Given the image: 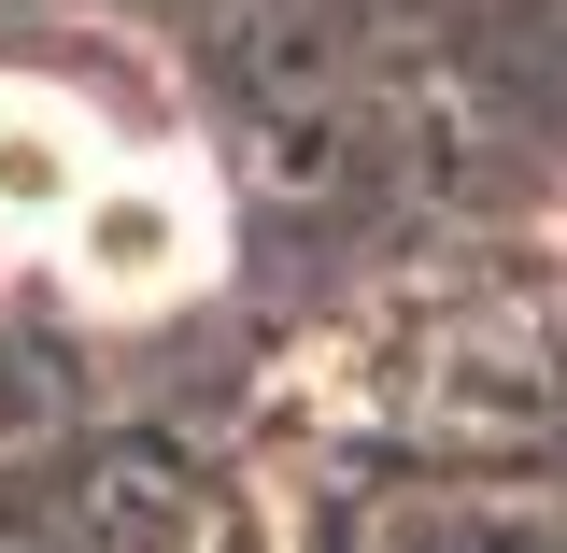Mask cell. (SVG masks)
Segmentation results:
<instances>
[{
    "label": "cell",
    "mask_w": 567,
    "mask_h": 553,
    "mask_svg": "<svg viewBox=\"0 0 567 553\" xmlns=\"http://www.w3.org/2000/svg\"><path fill=\"white\" fill-rule=\"evenodd\" d=\"M199 199H171V185H100V199L71 213V256L100 298H171V284L199 270Z\"/></svg>",
    "instance_id": "6da1fadb"
},
{
    "label": "cell",
    "mask_w": 567,
    "mask_h": 553,
    "mask_svg": "<svg viewBox=\"0 0 567 553\" xmlns=\"http://www.w3.org/2000/svg\"><path fill=\"white\" fill-rule=\"evenodd\" d=\"M100 185L114 171L85 156V129H71L43 85H0V227H71Z\"/></svg>",
    "instance_id": "7a4b0ae2"
}]
</instances>
